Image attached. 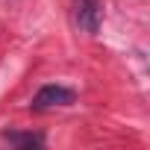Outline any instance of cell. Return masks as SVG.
<instances>
[{
    "mask_svg": "<svg viewBox=\"0 0 150 150\" xmlns=\"http://www.w3.org/2000/svg\"><path fill=\"white\" fill-rule=\"evenodd\" d=\"M74 91L65 86H41L33 97V109H47V106H71Z\"/></svg>",
    "mask_w": 150,
    "mask_h": 150,
    "instance_id": "1",
    "label": "cell"
},
{
    "mask_svg": "<svg viewBox=\"0 0 150 150\" xmlns=\"http://www.w3.org/2000/svg\"><path fill=\"white\" fill-rule=\"evenodd\" d=\"M3 138L15 147H41L44 144V135H38V132H3Z\"/></svg>",
    "mask_w": 150,
    "mask_h": 150,
    "instance_id": "3",
    "label": "cell"
},
{
    "mask_svg": "<svg viewBox=\"0 0 150 150\" xmlns=\"http://www.w3.org/2000/svg\"><path fill=\"white\" fill-rule=\"evenodd\" d=\"M100 18H103L100 0H77V24H80L83 33L94 35L100 30Z\"/></svg>",
    "mask_w": 150,
    "mask_h": 150,
    "instance_id": "2",
    "label": "cell"
}]
</instances>
